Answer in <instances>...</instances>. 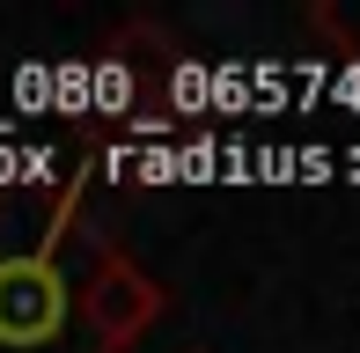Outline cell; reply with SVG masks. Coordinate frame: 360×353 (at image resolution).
<instances>
[{"mask_svg":"<svg viewBox=\"0 0 360 353\" xmlns=\"http://www.w3.org/2000/svg\"><path fill=\"white\" fill-rule=\"evenodd\" d=\"M59 316H67V295H59V272L22 258V265H0V346L30 353L44 339H59Z\"/></svg>","mask_w":360,"mask_h":353,"instance_id":"1","label":"cell"}]
</instances>
